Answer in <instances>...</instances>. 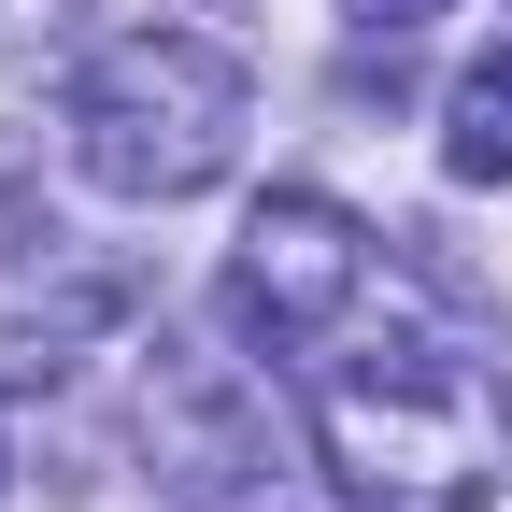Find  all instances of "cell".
Segmentation results:
<instances>
[{"label":"cell","instance_id":"6da1fadb","mask_svg":"<svg viewBox=\"0 0 512 512\" xmlns=\"http://www.w3.org/2000/svg\"><path fill=\"white\" fill-rule=\"evenodd\" d=\"M299 370H313V427H328V484L356 512H484L498 484L484 342L441 328L399 271H370V299L328 342H299Z\"/></svg>","mask_w":512,"mask_h":512},{"label":"cell","instance_id":"7a4b0ae2","mask_svg":"<svg viewBox=\"0 0 512 512\" xmlns=\"http://www.w3.org/2000/svg\"><path fill=\"white\" fill-rule=\"evenodd\" d=\"M242 57L214 29H114L72 72V171L100 200H200V185L242 157Z\"/></svg>","mask_w":512,"mask_h":512},{"label":"cell","instance_id":"3957f363","mask_svg":"<svg viewBox=\"0 0 512 512\" xmlns=\"http://www.w3.org/2000/svg\"><path fill=\"white\" fill-rule=\"evenodd\" d=\"M143 427H157V484L185 512H328L299 427H285V384L242 370V356H214V342H171L157 356Z\"/></svg>","mask_w":512,"mask_h":512},{"label":"cell","instance_id":"277c9868","mask_svg":"<svg viewBox=\"0 0 512 512\" xmlns=\"http://www.w3.org/2000/svg\"><path fill=\"white\" fill-rule=\"evenodd\" d=\"M370 271H384V242H370L342 200L271 185V200L242 214V242H228V328L271 342V356H299V342H328L342 313L370 299Z\"/></svg>","mask_w":512,"mask_h":512},{"label":"cell","instance_id":"5b68a950","mask_svg":"<svg viewBox=\"0 0 512 512\" xmlns=\"http://www.w3.org/2000/svg\"><path fill=\"white\" fill-rule=\"evenodd\" d=\"M441 171L456 185H512V43L456 72V100H441Z\"/></svg>","mask_w":512,"mask_h":512},{"label":"cell","instance_id":"8992f818","mask_svg":"<svg viewBox=\"0 0 512 512\" xmlns=\"http://www.w3.org/2000/svg\"><path fill=\"white\" fill-rule=\"evenodd\" d=\"M72 15H86V0H0V72L43 57V43H72Z\"/></svg>","mask_w":512,"mask_h":512},{"label":"cell","instance_id":"52a82bcc","mask_svg":"<svg viewBox=\"0 0 512 512\" xmlns=\"http://www.w3.org/2000/svg\"><path fill=\"white\" fill-rule=\"evenodd\" d=\"M356 15H370V29H427L441 0H356Z\"/></svg>","mask_w":512,"mask_h":512}]
</instances>
